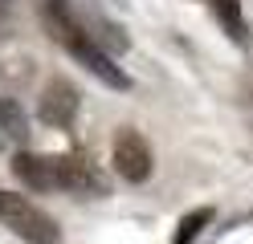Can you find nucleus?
<instances>
[{
	"instance_id": "obj_1",
	"label": "nucleus",
	"mask_w": 253,
	"mask_h": 244,
	"mask_svg": "<svg viewBox=\"0 0 253 244\" xmlns=\"http://www.w3.org/2000/svg\"><path fill=\"white\" fill-rule=\"evenodd\" d=\"M0 224L25 244H61V228L49 211H41L33 200L17 191H0Z\"/></svg>"
},
{
	"instance_id": "obj_2",
	"label": "nucleus",
	"mask_w": 253,
	"mask_h": 244,
	"mask_svg": "<svg viewBox=\"0 0 253 244\" xmlns=\"http://www.w3.org/2000/svg\"><path fill=\"white\" fill-rule=\"evenodd\" d=\"M110 163H115L119 179H126V183H147L151 171H155V155H151L147 139L139 130H131V126H123L115 135V155H110Z\"/></svg>"
},
{
	"instance_id": "obj_3",
	"label": "nucleus",
	"mask_w": 253,
	"mask_h": 244,
	"mask_svg": "<svg viewBox=\"0 0 253 244\" xmlns=\"http://www.w3.org/2000/svg\"><path fill=\"white\" fill-rule=\"evenodd\" d=\"M78 110H82V98H78L74 81H66V77H49V81H45V90L37 98V118L45 126L70 130L74 118H78Z\"/></svg>"
},
{
	"instance_id": "obj_4",
	"label": "nucleus",
	"mask_w": 253,
	"mask_h": 244,
	"mask_svg": "<svg viewBox=\"0 0 253 244\" xmlns=\"http://www.w3.org/2000/svg\"><path fill=\"white\" fill-rule=\"evenodd\" d=\"M57 191L70 195H106V179L86 155H57Z\"/></svg>"
},
{
	"instance_id": "obj_5",
	"label": "nucleus",
	"mask_w": 253,
	"mask_h": 244,
	"mask_svg": "<svg viewBox=\"0 0 253 244\" xmlns=\"http://www.w3.org/2000/svg\"><path fill=\"white\" fill-rule=\"evenodd\" d=\"M12 175L33 191H53L57 187V159L37 155V151H17L12 155Z\"/></svg>"
},
{
	"instance_id": "obj_6",
	"label": "nucleus",
	"mask_w": 253,
	"mask_h": 244,
	"mask_svg": "<svg viewBox=\"0 0 253 244\" xmlns=\"http://www.w3.org/2000/svg\"><path fill=\"white\" fill-rule=\"evenodd\" d=\"M78 21H82V29L90 33V41H98L106 53H126L131 49V41H126V33L119 29V25H110L102 12H94V8H86V12H78Z\"/></svg>"
},
{
	"instance_id": "obj_7",
	"label": "nucleus",
	"mask_w": 253,
	"mask_h": 244,
	"mask_svg": "<svg viewBox=\"0 0 253 244\" xmlns=\"http://www.w3.org/2000/svg\"><path fill=\"white\" fill-rule=\"evenodd\" d=\"M212 12H216V21L229 33L233 45H253V33H249V21L241 12V0H212Z\"/></svg>"
},
{
	"instance_id": "obj_8",
	"label": "nucleus",
	"mask_w": 253,
	"mask_h": 244,
	"mask_svg": "<svg viewBox=\"0 0 253 244\" xmlns=\"http://www.w3.org/2000/svg\"><path fill=\"white\" fill-rule=\"evenodd\" d=\"M0 135H8L17 142L29 139V118H25V110H21L17 98H0Z\"/></svg>"
},
{
	"instance_id": "obj_9",
	"label": "nucleus",
	"mask_w": 253,
	"mask_h": 244,
	"mask_svg": "<svg viewBox=\"0 0 253 244\" xmlns=\"http://www.w3.org/2000/svg\"><path fill=\"white\" fill-rule=\"evenodd\" d=\"M212 224V208H192L188 216H180V224H176V236H171V244H192L204 228Z\"/></svg>"
},
{
	"instance_id": "obj_10",
	"label": "nucleus",
	"mask_w": 253,
	"mask_h": 244,
	"mask_svg": "<svg viewBox=\"0 0 253 244\" xmlns=\"http://www.w3.org/2000/svg\"><path fill=\"white\" fill-rule=\"evenodd\" d=\"M0 8H8V0H0Z\"/></svg>"
}]
</instances>
